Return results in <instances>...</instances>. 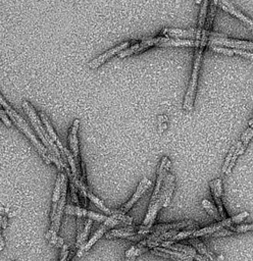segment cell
Listing matches in <instances>:
<instances>
[{
    "label": "cell",
    "instance_id": "6da1fadb",
    "mask_svg": "<svg viewBox=\"0 0 253 261\" xmlns=\"http://www.w3.org/2000/svg\"><path fill=\"white\" fill-rule=\"evenodd\" d=\"M0 105H1L3 107V109L5 110V112L7 113V116L13 121V123L19 127V129L22 130V132L29 138V140L32 142V144L35 146V148L37 149V151L39 152V154L41 155V157L43 158V160L47 163V165H50V163L52 162L51 160V157H50V153L49 151L47 150V148H45V146L40 143L37 138L35 137V135H34L32 133L31 129L29 128V126L27 125V123L20 117V114L16 112L5 100L4 98L1 96V94H0Z\"/></svg>",
    "mask_w": 253,
    "mask_h": 261
},
{
    "label": "cell",
    "instance_id": "7a4b0ae2",
    "mask_svg": "<svg viewBox=\"0 0 253 261\" xmlns=\"http://www.w3.org/2000/svg\"><path fill=\"white\" fill-rule=\"evenodd\" d=\"M66 191H67V178L65 177L64 181H63V184H62L60 198H59V200L57 202V208H56L54 218L51 220V226H50V230L48 231V233L46 235V238L49 240V242L54 244L55 246H57V247H61L64 245L62 239L57 237V233L59 231L61 218H62V215H63V212H64V208H65Z\"/></svg>",
    "mask_w": 253,
    "mask_h": 261
},
{
    "label": "cell",
    "instance_id": "3957f363",
    "mask_svg": "<svg viewBox=\"0 0 253 261\" xmlns=\"http://www.w3.org/2000/svg\"><path fill=\"white\" fill-rule=\"evenodd\" d=\"M203 49H204V47H202V46L195 48L193 71H192L191 79L189 81L187 93H186V96H185V101H184V109L186 111H192L193 107H194L195 93H196L199 71H200V67H201L202 54H203Z\"/></svg>",
    "mask_w": 253,
    "mask_h": 261
},
{
    "label": "cell",
    "instance_id": "277c9868",
    "mask_svg": "<svg viewBox=\"0 0 253 261\" xmlns=\"http://www.w3.org/2000/svg\"><path fill=\"white\" fill-rule=\"evenodd\" d=\"M122 223L130 225L133 223V218L130 217H127L126 215H119V214H114V212H112V215L109 218H107V219L100 225V227L93 235V237H91V239L89 240V242L87 243L86 247H85V252L89 251L93 245L101 237H102L109 230V228H112L113 226H115L117 224H122Z\"/></svg>",
    "mask_w": 253,
    "mask_h": 261
},
{
    "label": "cell",
    "instance_id": "5b68a950",
    "mask_svg": "<svg viewBox=\"0 0 253 261\" xmlns=\"http://www.w3.org/2000/svg\"><path fill=\"white\" fill-rule=\"evenodd\" d=\"M248 217H249V214L245 211V212H242V214H240L238 216L230 218H225L223 220H220L218 222L210 224L208 226L202 227V228H197V230L193 233L192 238H197V237H201V236H204V235L220 232V231L224 230L225 227H229V226H231L233 224H236V223H239V222L243 221Z\"/></svg>",
    "mask_w": 253,
    "mask_h": 261
},
{
    "label": "cell",
    "instance_id": "8992f818",
    "mask_svg": "<svg viewBox=\"0 0 253 261\" xmlns=\"http://www.w3.org/2000/svg\"><path fill=\"white\" fill-rule=\"evenodd\" d=\"M150 227L151 234L154 233H165L168 231H179L181 228L184 230H191V228H198L199 223L194 220H183L179 222H173V223H160V224H153Z\"/></svg>",
    "mask_w": 253,
    "mask_h": 261
},
{
    "label": "cell",
    "instance_id": "52a82bcc",
    "mask_svg": "<svg viewBox=\"0 0 253 261\" xmlns=\"http://www.w3.org/2000/svg\"><path fill=\"white\" fill-rule=\"evenodd\" d=\"M80 126V121L75 120L73 123V126L70 130L69 133V144L71 152L75 158L76 166H77V173H78V179L80 181L81 178V166H82V160L80 158V150H79V140H78V130Z\"/></svg>",
    "mask_w": 253,
    "mask_h": 261
},
{
    "label": "cell",
    "instance_id": "ba28073f",
    "mask_svg": "<svg viewBox=\"0 0 253 261\" xmlns=\"http://www.w3.org/2000/svg\"><path fill=\"white\" fill-rule=\"evenodd\" d=\"M152 186V183H151L150 179H148L147 177H143L142 181L139 183L136 191H135V193L133 194L132 198L127 202L125 203L121 208H119L115 211H112L114 212V214H119V215H126L127 212L134 206V204L136 203L141 197L142 195L151 187Z\"/></svg>",
    "mask_w": 253,
    "mask_h": 261
},
{
    "label": "cell",
    "instance_id": "9c48e42d",
    "mask_svg": "<svg viewBox=\"0 0 253 261\" xmlns=\"http://www.w3.org/2000/svg\"><path fill=\"white\" fill-rule=\"evenodd\" d=\"M132 44L131 41H127V42H124L120 45H117L111 49H109V50L105 51L104 53H102L101 55L97 56L96 58H94L93 60H91L88 64V67L91 69V70H96L98 69L99 67H101V65L104 64L109 58H111L112 56H114L115 54H119L121 53L122 51L126 50L127 48L130 47V45Z\"/></svg>",
    "mask_w": 253,
    "mask_h": 261
},
{
    "label": "cell",
    "instance_id": "30bf717a",
    "mask_svg": "<svg viewBox=\"0 0 253 261\" xmlns=\"http://www.w3.org/2000/svg\"><path fill=\"white\" fill-rule=\"evenodd\" d=\"M202 31L198 29H189V30H182V29H163L160 33L161 37L166 38H192L194 40H201L202 38Z\"/></svg>",
    "mask_w": 253,
    "mask_h": 261
},
{
    "label": "cell",
    "instance_id": "8fae6325",
    "mask_svg": "<svg viewBox=\"0 0 253 261\" xmlns=\"http://www.w3.org/2000/svg\"><path fill=\"white\" fill-rule=\"evenodd\" d=\"M209 45L226 46L232 49H243V50H253V42L243 40H233L227 37L223 38H208Z\"/></svg>",
    "mask_w": 253,
    "mask_h": 261
},
{
    "label": "cell",
    "instance_id": "7c38bea8",
    "mask_svg": "<svg viewBox=\"0 0 253 261\" xmlns=\"http://www.w3.org/2000/svg\"><path fill=\"white\" fill-rule=\"evenodd\" d=\"M158 246L166 248V249H170V250H175V251H179L182 252L184 254H186L190 257H192L193 259H196L197 261H207V258L202 256L201 254H198L197 251L190 247L187 246V245H184V244H179L176 242H162L160 244H158Z\"/></svg>",
    "mask_w": 253,
    "mask_h": 261
},
{
    "label": "cell",
    "instance_id": "4fadbf2b",
    "mask_svg": "<svg viewBox=\"0 0 253 261\" xmlns=\"http://www.w3.org/2000/svg\"><path fill=\"white\" fill-rule=\"evenodd\" d=\"M200 40H187V39H177V38H166L157 37L156 47H199Z\"/></svg>",
    "mask_w": 253,
    "mask_h": 261
},
{
    "label": "cell",
    "instance_id": "5bb4252c",
    "mask_svg": "<svg viewBox=\"0 0 253 261\" xmlns=\"http://www.w3.org/2000/svg\"><path fill=\"white\" fill-rule=\"evenodd\" d=\"M156 43H157V37L144 39V40H142L140 42H137V43H135L134 45L130 46L129 48L126 49V50L122 51L121 53H119L117 55H119L120 58H124V57L130 56L132 54H136V53L142 52V51L146 50V49H149L151 47H154V46L156 47Z\"/></svg>",
    "mask_w": 253,
    "mask_h": 261
},
{
    "label": "cell",
    "instance_id": "9a60e30c",
    "mask_svg": "<svg viewBox=\"0 0 253 261\" xmlns=\"http://www.w3.org/2000/svg\"><path fill=\"white\" fill-rule=\"evenodd\" d=\"M209 187L212 193V196L214 198V201L216 203L217 209L220 211V215L222 217V218H227V212L225 211L224 208V204H223V200H222V195H223V182L221 178H216L213 179L209 183Z\"/></svg>",
    "mask_w": 253,
    "mask_h": 261
},
{
    "label": "cell",
    "instance_id": "2e32d148",
    "mask_svg": "<svg viewBox=\"0 0 253 261\" xmlns=\"http://www.w3.org/2000/svg\"><path fill=\"white\" fill-rule=\"evenodd\" d=\"M151 253L160 256V257H164V258H168V259H174L176 261H193V258L184 254L182 252L179 251H175V250H170V249H166L160 246L154 247L151 249Z\"/></svg>",
    "mask_w": 253,
    "mask_h": 261
},
{
    "label": "cell",
    "instance_id": "e0dca14e",
    "mask_svg": "<svg viewBox=\"0 0 253 261\" xmlns=\"http://www.w3.org/2000/svg\"><path fill=\"white\" fill-rule=\"evenodd\" d=\"M39 117H40V120H42V123H43L44 127L46 128V130H47L48 135L50 136V138L52 139V141H53V142L56 144L57 148H58V149H59V151H60L61 157H62V159H63V161H64V163H65V160H66V157H65V154H64V149H65V148H64V147H63L62 143L60 142V140H59L58 136L56 135V133H55V130H54L53 127L51 126V124H50V122H49L48 118L46 117V114H45V113H43V112H40ZM66 161H67V160H66Z\"/></svg>",
    "mask_w": 253,
    "mask_h": 261
},
{
    "label": "cell",
    "instance_id": "ac0fdd59",
    "mask_svg": "<svg viewBox=\"0 0 253 261\" xmlns=\"http://www.w3.org/2000/svg\"><path fill=\"white\" fill-rule=\"evenodd\" d=\"M253 231V223L249 224H242V225H231L228 228H224V230L211 234L212 237H225L230 236L233 234H242L246 232Z\"/></svg>",
    "mask_w": 253,
    "mask_h": 261
},
{
    "label": "cell",
    "instance_id": "d6986e66",
    "mask_svg": "<svg viewBox=\"0 0 253 261\" xmlns=\"http://www.w3.org/2000/svg\"><path fill=\"white\" fill-rule=\"evenodd\" d=\"M65 177L66 176L62 173H59L57 174L55 188H54V192H53V197H52V211H51V215H50V220H52L54 218L56 208H57V202H58V200L60 198L62 184H63V181H64Z\"/></svg>",
    "mask_w": 253,
    "mask_h": 261
},
{
    "label": "cell",
    "instance_id": "ffe728a7",
    "mask_svg": "<svg viewBox=\"0 0 253 261\" xmlns=\"http://www.w3.org/2000/svg\"><path fill=\"white\" fill-rule=\"evenodd\" d=\"M211 49L213 51H216L218 53H223V54H226V55H240L242 57H246L250 60L253 61V53L251 52H247L245 50H243V49H228V48H223V47H218V46H213V45H210Z\"/></svg>",
    "mask_w": 253,
    "mask_h": 261
},
{
    "label": "cell",
    "instance_id": "44dd1931",
    "mask_svg": "<svg viewBox=\"0 0 253 261\" xmlns=\"http://www.w3.org/2000/svg\"><path fill=\"white\" fill-rule=\"evenodd\" d=\"M188 242L192 245L193 248L199 253L201 254L202 256L206 257L207 259H209L210 261H212L214 259V256L213 254L207 249V247L205 246V245L202 243L198 238H190L188 239Z\"/></svg>",
    "mask_w": 253,
    "mask_h": 261
},
{
    "label": "cell",
    "instance_id": "7402d4cb",
    "mask_svg": "<svg viewBox=\"0 0 253 261\" xmlns=\"http://www.w3.org/2000/svg\"><path fill=\"white\" fill-rule=\"evenodd\" d=\"M92 222L93 220L91 218H89L86 222H85V226H84V231L83 234L81 236V240L80 242L77 244V247H79V252H78V256L81 257L84 253H85V247H86V241L88 239L90 230H91V226H92Z\"/></svg>",
    "mask_w": 253,
    "mask_h": 261
},
{
    "label": "cell",
    "instance_id": "603a6c76",
    "mask_svg": "<svg viewBox=\"0 0 253 261\" xmlns=\"http://www.w3.org/2000/svg\"><path fill=\"white\" fill-rule=\"evenodd\" d=\"M218 6V0H210V3H209V11L207 12V16H206V22H205V26L204 29L209 31L211 26H212V22L214 19V15H215V11H216V7Z\"/></svg>",
    "mask_w": 253,
    "mask_h": 261
},
{
    "label": "cell",
    "instance_id": "cb8c5ba5",
    "mask_svg": "<svg viewBox=\"0 0 253 261\" xmlns=\"http://www.w3.org/2000/svg\"><path fill=\"white\" fill-rule=\"evenodd\" d=\"M202 206H203V208L205 209V211L207 212V214L212 217L213 218H215L216 220H221L222 219V217L220 215V211H218L217 207L214 206L211 202H209L208 200L204 199L202 200Z\"/></svg>",
    "mask_w": 253,
    "mask_h": 261
},
{
    "label": "cell",
    "instance_id": "d4e9b609",
    "mask_svg": "<svg viewBox=\"0 0 253 261\" xmlns=\"http://www.w3.org/2000/svg\"><path fill=\"white\" fill-rule=\"evenodd\" d=\"M253 137V128L251 127H248L246 130H245V132L243 133L242 137H241V142H242V145H241V148H240V151H239V155H242L245 151V149L247 148V146L250 142V140L252 139Z\"/></svg>",
    "mask_w": 253,
    "mask_h": 261
},
{
    "label": "cell",
    "instance_id": "484cf974",
    "mask_svg": "<svg viewBox=\"0 0 253 261\" xmlns=\"http://www.w3.org/2000/svg\"><path fill=\"white\" fill-rule=\"evenodd\" d=\"M87 195H88V198L99 208V209H101V210H102V211H104V212H107V214H109V215H112V211L110 210V209H108L103 203H102V201H101V200H99L97 197H96V196H94L93 195V193L89 190L88 192H87Z\"/></svg>",
    "mask_w": 253,
    "mask_h": 261
},
{
    "label": "cell",
    "instance_id": "4316f807",
    "mask_svg": "<svg viewBox=\"0 0 253 261\" xmlns=\"http://www.w3.org/2000/svg\"><path fill=\"white\" fill-rule=\"evenodd\" d=\"M149 248L148 247H138V246H133L130 250H128L126 252V257H137L143 253H145L146 251H148Z\"/></svg>",
    "mask_w": 253,
    "mask_h": 261
},
{
    "label": "cell",
    "instance_id": "83f0119b",
    "mask_svg": "<svg viewBox=\"0 0 253 261\" xmlns=\"http://www.w3.org/2000/svg\"><path fill=\"white\" fill-rule=\"evenodd\" d=\"M236 147H237V143H236L234 146H232V148H231L230 151H229V154H228V156H227V158H226V160H225V163H224L223 169H222V172H223L224 174H226V172H227V170H228V168H229V166H230V162H231V159H232L233 154H234V152H235Z\"/></svg>",
    "mask_w": 253,
    "mask_h": 261
},
{
    "label": "cell",
    "instance_id": "f1b7e54d",
    "mask_svg": "<svg viewBox=\"0 0 253 261\" xmlns=\"http://www.w3.org/2000/svg\"><path fill=\"white\" fill-rule=\"evenodd\" d=\"M84 216L87 217L88 218H91L92 220H97V221H105L107 219V217L97 215V214H95V212H91V211H87V210H85V215Z\"/></svg>",
    "mask_w": 253,
    "mask_h": 261
},
{
    "label": "cell",
    "instance_id": "f546056e",
    "mask_svg": "<svg viewBox=\"0 0 253 261\" xmlns=\"http://www.w3.org/2000/svg\"><path fill=\"white\" fill-rule=\"evenodd\" d=\"M0 119L2 120V122L4 123V125L7 128H10L11 127V122L9 121V119L7 117V113L5 112V110L3 109V107L1 105H0Z\"/></svg>",
    "mask_w": 253,
    "mask_h": 261
},
{
    "label": "cell",
    "instance_id": "4dcf8cb0",
    "mask_svg": "<svg viewBox=\"0 0 253 261\" xmlns=\"http://www.w3.org/2000/svg\"><path fill=\"white\" fill-rule=\"evenodd\" d=\"M71 257H72V255H70L69 250H67V245H63L59 261H69L71 259Z\"/></svg>",
    "mask_w": 253,
    "mask_h": 261
},
{
    "label": "cell",
    "instance_id": "1f68e13d",
    "mask_svg": "<svg viewBox=\"0 0 253 261\" xmlns=\"http://www.w3.org/2000/svg\"><path fill=\"white\" fill-rule=\"evenodd\" d=\"M1 225H2V228H6V225H7V219H6V218H2Z\"/></svg>",
    "mask_w": 253,
    "mask_h": 261
},
{
    "label": "cell",
    "instance_id": "d6a6232c",
    "mask_svg": "<svg viewBox=\"0 0 253 261\" xmlns=\"http://www.w3.org/2000/svg\"><path fill=\"white\" fill-rule=\"evenodd\" d=\"M248 125H249V127H251V128H253V114H252V117H251V119H250V121L248 122Z\"/></svg>",
    "mask_w": 253,
    "mask_h": 261
},
{
    "label": "cell",
    "instance_id": "836d02e7",
    "mask_svg": "<svg viewBox=\"0 0 253 261\" xmlns=\"http://www.w3.org/2000/svg\"><path fill=\"white\" fill-rule=\"evenodd\" d=\"M135 259H136V257H134V256H132V257H127L125 261H135Z\"/></svg>",
    "mask_w": 253,
    "mask_h": 261
},
{
    "label": "cell",
    "instance_id": "e575fe53",
    "mask_svg": "<svg viewBox=\"0 0 253 261\" xmlns=\"http://www.w3.org/2000/svg\"><path fill=\"white\" fill-rule=\"evenodd\" d=\"M1 220H2V218H1V216H0V239H1V227H2Z\"/></svg>",
    "mask_w": 253,
    "mask_h": 261
},
{
    "label": "cell",
    "instance_id": "d590c367",
    "mask_svg": "<svg viewBox=\"0 0 253 261\" xmlns=\"http://www.w3.org/2000/svg\"><path fill=\"white\" fill-rule=\"evenodd\" d=\"M3 249V240L2 238L0 239V250H2Z\"/></svg>",
    "mask_w": 253,
    "mask_h": 261
},
{
    "label": "cell",
    "instance_id": "8d00e7d4",
    "mask_svg": "<svg viewBox=\"0 0 253 261\" xmlns=\"http://www.w3.org/2000/svg\"><path fill=\"white\" fill-rule=\"evenodd\" d=\"M248 27H249V28H250V29L253 31V22H252V23H251V24H250Z\"/></svg>",
    "mask_w": 253,
    "mask_h": 261
},
{
    "label": "cell",
    "instance_id": "74e56055",
    "mask_svg": "<svg viewBox=\"0 0 253 261\" xmlns=\"http://www.w3.org/2000/svg\"><path fill=\"white\" fill-rule=\"evenodd\" d=\"M13 261H16V260H13Z\"/></svg>",
    "mask_w": 253,
    "mask_h": 261
}]
</instances>
